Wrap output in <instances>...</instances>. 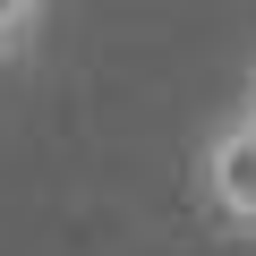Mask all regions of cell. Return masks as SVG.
<instances>
[{
  "instance_id": "cell-1",
  "label": "cell",
  "mask_w": 256,
  "mask_h": 256,
  "mask_svg": "<svg viewBox=\"0 0 256 256\" xmlns=\"http://www.w3.org/2000/svg\"><path fill=\"white\" fill-rule=\"evenodd\" d=\"M196 188H205V214L239 239H256V102H230L214 120V137L196 154Z\"/></svg>"
},
{
  "instance_id": "cell-2",
  "label": "cell",
  "mask_w": 256,
  "mask_h": 256,
  "mask_svg": "<svg viewBox=\"0 0 256 256\" xmlns=\"http://www.w3.org/2000/svg\"><path fill=\"white\" fill-rule=\"evenodd\" d=\"M43 9H52V0H0V60H18V52L34 43Z\"/></svg>"
},
{
  "instance_id": "cell-3",
  "label": "cell",
  "mask_w": 256,
  "mask_h": 256,
  "mask_svg": "<svg viewBox=\"0 0 256 256\" xmlns=\"http://www.w3.org/2000/svg\"><path fill=\"white\" fill-rule=\"evenodd\" d=\"M248 102H256V86H248Z\"/></svg>"
}]
</instances>
